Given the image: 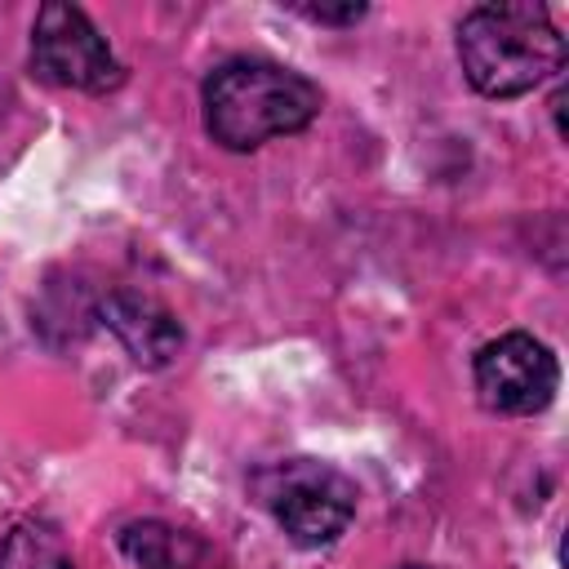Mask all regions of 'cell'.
<instances>
[{
  "instance_id": "277c9868",
  "label": "cell",
  "mask_w": 569,
  "mask_h": 569,
  "mask_svg": "<svg viewBox=\"0 0 569 569\" xmlns=\"http://www.w3.org/2000/svg\"><path fill=\"white\" fill-rule=\"evenodd\" d=\"M31 67L40 80L80 93H107L124 80V67L116 62L93 18L80 4H62V0L40 4L31 22Z\"/></svg>"
},
{
  "instance_id": "52a82bcc",
  "label": "cell",
  "mask_w": 569,
  "mask_h": 569,
  "mask_svg": "<svg viewBox=\"0 0 569 569\" xmlns=\"http://www.w3.org/2000/svg\"><path fill=\"white\" fill-rule=\"evenodd\" d=\"M120 551L133 569H227L222 551L169 520H133L120 529Z\"/></svg>"
},
{
  "instance_id": "3957f363",
  "label": "cell",
  "mask_w": 569,
  "mask_h": 569,
  "mask_svg": "<svg viewBox=\"0 0 569 569\" xmlns=\"http://www.w3.org/2000/svg\"><path fill=\"white\" fill-rule=\"evenodd\" d=\"M253 502L280 525L293 547H329L356 520V480L320 458H280L253 471Z\"/></svg>"
},
{
  "instance_id": "5b68a950",
  "label": "cell",
  "mask_w": 569,
  "mask_h": 569,
  "mask_svg": "<svg viewBox=\"0 0 569 569\" xmlns=\"http://www.w3.org/2000/svg\"><path fill=\"white\" fill-rule=\"evenodd\" d=\"M471 378H476L485 409L525 418V413H538L551 405V396L560 387V365H556L547 342L516 329V333H502L476 351Z\"/></svg>"
},
{
  "instance_id": "9c48e42d",
  "label": "cell",
  "mask_w": 569,
  "mask_h": 569,
  "mask_svg": "<svg viewBox=\"0 0 569 569\" xmlns=\"http://www.w3.org/2000/svg\"><path fill=\"white\" fill-rule=\"evenodd\" d=\"M298 13H307L311 22H356V18H365V4H342V9H333V4H302Z\"/></svg>"
},
{
  "instance_id": "8992f818",
  "label": "cell",
  "mask_w": 569,
  "mask_h": 569,
  "mask_svg": "<svg viewBox=\"0 0 569 569\" xmlns=\"http://www.w3.org/2000/svg\"><path fill=\"white\" fill-rule=\"evenodd\" d=\"M98 316L124 342V351L138 365H147V369H164L182 351V325H178V316L160 298H151L142 289H111L102 298Z\"/></svg>"
},
{
  "instance_id": "30bf717a",
  "label": "cell",
  "mask_w": 569,
  "mask_h": 569,
  "mask_svg": "<svg viewBox=\"0 0 569 569\" xmlns=\"http://www.w3.org/2000/svg\"><path fill=\"white\" fill-rule=\"evenodd\" d=\"M400 569H431V565H400Z\"/></svg>"
},
{
  "instance_id": "7a4b0ae2",
  "label": "cell",
  "mask_w": 569,
  "mask_h": 569,
  "mask_svg": "<svg viewBox=\"0 0 569 569\" xmlns=\"http://www.w3.org/2000/svg\"><path fill=\"white\" fill-rule=\"evenodd\" d=\"M458 62L476 93L520 98L560 71L565 36L533 0L476 4L458 22Z\"/></svg>"
},
{
  "instance_id": "6da1fadb",
  "label": "cell",
  "mask_w": 569,
  "mask_h": 569,
  "mask_svg": "<svg viewBox=\"0 0 569 569\" xmlns=\"http://www.w3.org/2000/svg\"><path fill=\"white\" fill-rule=\"evenodd\" d=\"M320 84L267 58H231L204 76V133L222 151H258L271 138L302 133L320 116Z\"/></svg>"
},
{
  "instance_id": "ba28073f",
  "label": "cell",
  "mask_w": 569,
  "mask_h": 569,
  "mask_svg": "<svg viewBox=\"0 0 569 569\" xmlns=\"http://www.w3.org/2000/svg\"><path fill=\"white\" fill-rule=\"evenodd\" d=\"M0 569H76V560L49 520H18L0 542Z\"/></svg>"
}]
</instances>
